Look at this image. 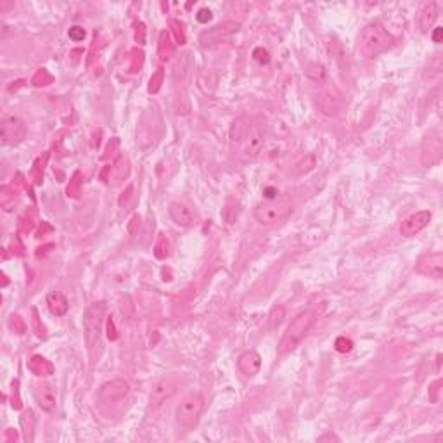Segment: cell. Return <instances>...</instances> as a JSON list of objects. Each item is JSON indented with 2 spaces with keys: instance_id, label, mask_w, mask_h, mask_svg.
<instances>
[{
  "instance_id": "obj_1",
  "label": "cell",
  "mask_w": 443,
  "mask_h": 443,
  "mask_svg": "<svg viewBox=\"0 0 443 443\" xmlns=\"http://www.w3.org/2000/svg\"><path fill=\"white\" fill-rule=\"evenodd\" d=\"M395 45V38L379 23H371L362 30L358 38V50L365 59H374L376 55L386 52Z\"/></svg>"
},
{
  "instance_id": "obj_2",
  "label": "cell",
  "mask_w": 443,
  "mask_h": 443,
  "mask_svg": "<svg viewBox=\"0 0 443 443\" xmlns=\"http://www.w3.org/2000/svg\"><path fill=\"white\" fill-rule=\"evenodd\" d=\"M291 213H293L291 198H289L287 194H277L276 198L256 204L253 215L258 223L272 227V225H277V223L284 222Z\"/></svg>"
},
{
  "instance_id": "obj_3",
  "label": "cell",
  "mask_w": 443,
  "mask_h": 443,
  "mask_svg": "<svg viewBox=\"0 0 443 443\" xmlns=\"http://www.w3.org/2000/svg\"><path fill=\"white\" fill-rule=\"evenodd\" d=\"M317 317H319V312L315 309L305 310V312H301L300 315L295 317V320L289 324V328L286 329V333L282 334L281 341H279V353H281V355L291 353L293 350L301 343V339L309 334L312 325L315 324Z\"/></svg>"
},
{
  "instance_id": "obj_4",
  "label": "cell",
  "mask_w": 443,
  "mask_h": 443,
  "mask_svg": "<svg viewBox=\"0 0 443 443\" xmlns=\"http://www.w3.org/2000/svg\"><path fill=\"white\" fill-rule=\"evenodd\" d=\"M263 144H265V125L262 123V120H249L248 128L244 130V133L241 135V139L234 146L237 156L241 160L251 161L260 156Z\"/></svg>"
},
{
  "instance_id": "obj_5",
  "label": "cell",
  "mask_w": 443,
  "mask_h": 443,
  "mask_svg": "<svg viewBox=\"0 0 443 443\" xmlns=\"http://www.w3.org/2000/svg\"><path fill=\"white\" fill-rule=\"evenodd\" d=\"M204 409V398L199 393H190L182 398L175 409V422L184 431H189L198 424Z\"/></svg>"
},
{
  "instance_id": "obj_6",
  "label": "cell",
  "mask_w": 443,
  "mask_h": 443,
  "mask_svg": "<svg viewBox=\"0 0 443 443\" xmlns=\"http://www.w3.org/2000/svg\"><path fill=\"white\" fill-rule=\"evenodd\" d=\"M104 314H106V303L104 301H95L88 305L83 315V329H85V341L90 352H94L95 346L99 344L101 333H102V324H104Z\"/></svg>"
},
{
  "instance_id": "obj_7",
  "label": "cell",
  "mask_w": 443,
  "mask_h": 443,
  "mask_svg": "<svg viewBox=\"0 0 443 443\" xmlns=\"http://www.w3.org/2000/svg\"><path fill=\"white\" fill-rule=\"evenodd\" d=\"M26 137V125L16 116H4L0 121V139L4 146H16Z\"/></svg>"
},
{
  "instance_id": "obj_8",
  "label": "cell",
  "mask_w": 443,
  "mask_h": 443,
  "mask_svg": "<svg viewBox=\"0 0 443 443\" xmlns=\"http://www.w3.org/2000/svg\"><path fill=\"white\" fill-rule=\"evenodd\" d=\"M237 31H239V25L237 23H222L211 30L203 31L201 36H199V42H201L203 47H213V45L223 44V42H228L234 36Z\"/></svg>"
},
{
  "instance_id": "obj_9",
  "label": "cell",
  "mask_w": 443,
  "mask_h": 443,
  "mask_svg": "<svg viewBox=\"0 0 443 443\" xmlns=\"http://www.w3.org/2000/svg\"><path fill=\"white\" fill-rule=\"evenodd\" d=\"M128 395V383L123 379H113L108 381L101 386L99 393H97V400L102 405H111L120 400H123Z\"/></svg>"
},
{
  "instance_id": "obj_10",
  "label": "cell",
  "mask_w": 443,
  "mask_h": 443,
  "mask_svg": "<svg viewBox=\"0 0 443 443\" xmlns=\"http://www.w3.org/2000/svg\"><path fill=\"white\" fill-rule=\"evenodd\" d=\"M430 222H431L430 211H426V209L417 211V213H414V215L407 217L402 222V225H400V234H402L403 237H412V236L419 234L422 228H426L428 225H430Z\"/></svg>"
},
{
  "instance_id": "obj_11",
  "label": "cell",
  "mask_w": 443,
  "mask_h": 443,
  "mask_svg": "<svg viewBox=\"0 0 443 443\" xmlns=\"http://www.w3.org/2000/svg\"><path fill=\"white\" fill-rule=\"evenodd\" d=\"M417 272L422 276L433 277V279H441L443 274V255L440 251L436 253H428L424 255L417 263Z\"/></svg>"
},
{
  "instance_id": "obj_12",
  "label": "cell",
  "mask_w": 443,
  "mask_h": 443,
  "mask_svg": "<svg viewBox=\"0 0 443 443\" xmlns=\"http://www.w3.org/2000/svg\"><path fill=\"white\" fill-rule=\"evenodd\" d=\"M441 158V139L436 132L426 135L422 144V165L431 166L440 161Z\"/></svg>"
},
{
  "instance_id": "obj_13",
  "label": "cell",
  "mask_w": 443,
  "mask_h": 443,
  "mask_svg": "<svg viewBox=\"0 0 443 443\" xmlns=\"http://www.w3.org/2000/svg\"><path fill=\"white\" fill-rule=\"evenodd\" d=\"M237 367H239L241 374L246 377H253L262 369V357L255 352V350H246L242 352L239 358H237Z\"/></svg>"
},
{
  "instance_id": "obj_14",
  "label": "cell",
  "mask_w": 443,
  "mask_h": 443,
  "mask_svg": "<svg viewBox=\"0 0 443 443\" xmlns=\"http://www.w3.org/2000/svg\"><path fill=\"white\" fill-rule=\"evenodd\" d=\"M33 395H35V400L36 403L40 405L42 410H45V412H50V410H54L55 407V388L52 384L49 383H36L35 388H33Z\"/></svg>"
},
{
  "instance_id": "obj_15",
  "label": "cell",
  "mask_w": 443,
  "mask_h": 443,
  "mask_svg": "<svg viewBox=\"0 0 443 443\" xmlns=\"http://www.w3.org/2000/svg\"><path fill=\"white\" fill-rule=\"evenodd\" d=\"M177 391V383L174 379H163L160 381L155 388H152L151 393V405L152 409H158L160 405H163L168 398H171L174 393Z\"/></svg>"
},
{
  "instance_id": "obj_16",
  "label": "cell",
  "mask_w": 443,
  "mask_h": 443,
  "mask_svg": "<svg viewBox=\"0 0 443 443\" xmlns=\"http://www.w3.org/2000/svg\"><path fill=\"white\" fill-rule=\"evenodd\" d=\"M168 213H170V218L174 220V223H177V225H180V227L194 225V213L187 204L179 203V201L170 203Z\"/></svg>"
},
{
  "instance_id": "obj_17",
  "label": "cell",
  "mask_w": 443,
  "mask_h": 443,
  "mask_svg": "<svg viewBox=\"0 0 443 443\" xmlns=\"http://www.w3.org/2000/svg\"><path fill=\"white\" fill-rule=\"evenodd\" d=\"M438 17V6L435 2H424L421 7H419L417 12V26L421 31H430V28L435 25Z\"/></svg>"
},
{
  "instance_id": "obj_18",
  "label": "cell",
  "mask_w": 443,
  "mask_h": 443,
  "mask_svg": "<svg viewBox=\"0 0 443 443\" xmlns=\"http://www.w3.org/2000/svg\"><path fill=\"white\" fill-rule=\"evenodd\" d=\"M47 306H49V312L55 317H63L68 314V309H69V303H68V298L63 295L61 291H50L47 298Z\"/></svg>"
},
{
  "instance_id": "obj_19",
  "label": "cell",
  "mask_w": 443,
  "mask_h": 443,
  "mask_svg": "<svg viewBox=\"0 0 443 443\" xmlns=\"http://www.w3.org/2000/svg\"><path fill=\"white\" fill-rule=\"evenodd\" d=\"M28 369L33 372L35 376H40V377L54 374L52 362H49L47 358L42 357V355H33V357H31L30 360H28Z\"/></svg>"
},
{
  "instance_id": "obj_20",
  "label": "cell",
  "mask_w": 443,
  "mask_h": 443,
  "mask_svg": "<svg viewBox=\"0 0 443 443\" xmlns=\"http://www.w3.org/2000/svg\"><path fill=\"white\" fill-rule=\"evenodd\" d=\"M174 52H175V47H174V44H171L170 33L161 31L160 44H158V54H160V59L161 61H168L171 55H174Z\"/></svg>"
},
{
  "instance_id": "obj_21",
  "label": "cell",
  "mask_w": 443,
  "mask_h": 443,
  "mask_svg": "<svg viewBox=\"0 0 443 443\" xmlns=\"http://www.w3.org/2000/svg\"><path fill=\"white\" fill-rule=\"evenodd\" d=\"M333 97V92H324V94H320L319 97V106L320 109H322V113L325 114H333L336 113V109H338V99H331Z\"/></svg>"
},
{
  "instance_id": "obj_22",
  "label": "cell",
  "mask_w": 443,
  "mask_h": 443,
  "mask_svg": "<svg viewBox=\"0 0 443 443\" xmlns=\"http://www.w3.org/2000/svg\"><path fill=\"white\" fill-rule=\"evenodd\" d=\"M284 317H286V309H284L282 305H274L268 314V328L272 331L277 329L279 325L282 324Z\"/></svg>"
},
{
  "instance_id": "obj_23",
  "label": "cell",
  "mask_w": 443,
  "mask_h": 443,
  "mask_svg": "<svg viewBox=\"0 0 443 443\" xmlns=\"http://www.w3.org/2000/svg\"><path fill=\"white\" fill-rule=\"evenodd\" d=\"M21 426H23V433H25V440L31 441L33 440V426H35V419L33 414L28 410L25 416L21 417Z\"/></svg>"
},
{
  "instance_id": "obj_24",
  "label": "cell",
  "mask_w": 443,
  "mask_h": 443,
  "mask_svg": "<svg viewBox=\"0 0 443 443\" xmlns=\"http://www.w3.org/2000/svg\"><path fill=\"white\" fill-rule=\"evenodd\" d=\"M52 82H54V76L44 68L38 69V71L33 74V78H31V83H33L35 87H45V85H50Z\"/></svg>"
},
{
  "instance_id": "obj_25",
  "label": "cell",
  "mask_w": 443,
  "mask_h": 443,
  "mask_svg": "<svg viewBox=\"0 0 443 443\" xmlns=\"http://www.w3.org/2000/svg\"><path fill=\"white\" fill-rule=\"evenodd\" d=\"M170 255V244H168V239L163 234H160V237H158L156 241V246H155V256L156 258H166V256Z\"/></svg>"
},
{
  "instance_id": "obj_26",
  "label": "cell",
  "mask_w": 443,
  "mask_h": 443,
  "mask_svg": "<svg viewBox=\"0 0 443 443\" xmlns=\"http://www.w3.org/2000/svg\"><path fill=\"white\" fill-rule=\"evenodd\" d=\"M163 78H165V71H163V68H158V71L152 74L151 82H149V92H151V94L160 92V88L163 85Z\"/></svg>"
},
{
  "instance_id": "obj_27",
  "label": "cell",
  "mask_w": 443,
  "mask_h": 443,
  "mask_svg": "<svg viewBox=\"0 0 443 443\" xmlns=\"http://www.w3.org/2000/svg\"><path fill=\"white\" fill-rule=\"evenodd\" d=\"M80 185H82L80 171H74L73 179L69 180V185H68V189H66L68 196H71V198H78V196H80Z\"/></svg>"
},
{
  "instance_id": "obj_28",
  "label": "cell",
  "mask_w": 443,
  "mask_h": 443,
  "mask_svg": "<svg viewBox=\"0 0 443 443\" xmlns=\"http://www.w3.org/2000/svg\"><path fill=\"white\" fill-rule=\"evenodd\" d=\"M334 348H336V352H339V353H348V352H352L353 341L350 338H346V336H339L334 341Z\"/></svg>"
},
{
  "instance_id": "obj_29",
  "label": "cell",
  "mask_w": 443,
  "mask_h": 443,
  "mask_svg": "<svg viewBox=\"0 0 443 443\" xmlns=\"http://www.w3.org/2000/svg\"><path fill=\"white\" fill-rule=\"evenodd\" d=\"M9 328H11L16 334L26 333V324L20 315H11V319H9Z\"/></svg>"
},
{
  "instance_id": "obj_30",
  "label": "cell",
  "mask_w": 443,
  "mask_h": 443,
  "mask_svg": "<svg viewBox=\"0 0 443 443\" xmlns=\"http://www.w3.org/2000/svg\"><path fill=\"white\" fill-rule=\"evenodd\" d=\"M45 161H47V155H45L44 158H38V160H36V163H35V168H33V171H31V177H33L35 184H40V182H42V177H44V165H45Z\"/></svg>"
},
{
  "instance_id": "obj_31",
  "label": "cell",
  "mask_w": 443,
  "mask_h": 443,
  "mask_svg": "<svg viewBox=\"0 0 443 443\" xmlns=\"http://www.w3.org/2000/svg\"><path fill=\"white\" fill-rule=\"evenodd\" d=\"M11 405L12 409L20 410L21 409V396H20V381H12V398H11Z\"/></svg>"
},
{
  "instance_id": "obj_32",
  "label": "cell",
  "mask_w": 443,
  "mask_h": 443,
  "mask_svg": "<svg viewBox=\"0 0 443 443\" xmlns=\"http://www.w3.org/2000/svg\"><path fill=\"white\" fill-rule=\"evenodd\" d=\"M170 26H171V31L175 35V42L180 45L185 44V35H184V30H182V25L179 21H170Z\"/></svg>"
},
{
  "instance_id": "obj_33",
  "label": "cell",
  "mask_w": 443,
  "mask_h": 443,
  "mask_svg": "<svg viewBox=\"0 0 443 443\" xmlns=\"http://www.w3.org/2000/svg\"><path fill=\"white\" fill-rule=\"evenodd\" d=\"M253 57L258 61L260 64H268L270 63V55H268V52L263 47H256L253 50Z\"/></svg>"
},
{
  "instance_id": "obj_34",
  "label": "cell",
  "mask_w": 443,
  "mask_h": 443,
  "mask_svg": "<svg viewBox=\"0 0 443 443\" xmlns=\"http://www.w3.org/2000/svg\"><path fill=\"white\" fill-rule=\"evenodd\" d=\"M68 35H69V38L74 40V42H82L83 38H85L87 33H85V30H83L82 26H73V28H69Z\"/></svg>"
},
{
  "instance_id": "obj_35",
  "label": "cell",
  "mask_w": 443,
  "mask_h": 443,
  "mask_svg": "<svg viewBox=\"0 0 443 443\" xmlns=\"http://www.w3.org/2000/svg\"><path fill=\"white\" fill-rule=\"evenodd\" d=\"M36 213L35 211H28L26 215H25V218H23L21 220V230H25V232H30L31 228H33V225H35V222L31 220V217H35Z\"/></svg>"
},
{
  "instance_id": "obj_36",
  "label": "cell",
  "mask_w": 443,
  "mask_h": 443,
  "mask_svg": "<svg viewBox=\"0 0 443 443\" xmlns=\"http://www.w3.org/2000/svg\"><path fill=\"white\" fill-rule=\"evenodd\" d=\"M142 52L141 50H133V64L132 66H130V71H139V69H141V66H142Z\"/></svg>"
},
{
  "instance_id": "obj_37",
  "label": "cell",
  "mask_w": 443,
  "mask_h": 443,
  "mask_svg": "<svg viewBox=\"0 0 443 443\" xmlns=\"http://www.w3.org/2000/svg\"><path fill=\"white\" fill-rule=\"evenodd\" d=\"M33 324H35L36 336H38V338H45V329H44V324H40V320H38V312H36V310H33Z\"/></svg>"
},
{
  "instance_id": "obj_38",
  "label": "cell",
  "mask_w": 443,
  "mask_h": 443,
  "mask_svg": "<svg viewBox=\"0 0 443 443\" xmlns=\"http://www.w3.org/2000/svg\"><path fill=\"white\" fill-rule=\"evenodd\" d=\"M196 17H198L199 23H208L209 20H211V11H209V9H201Z\"/></svg>"
},
{
  "instance_id": "obj_39",
  "label": "cell",
  "mask_w": 443,
  "mask_h": 443,
  "mask_svg": "<svg viewBox=\"0 0 443 443\" xmlns=\"http://www.w3.org/2000/svg\"><path fill=\"white\" fill-rule=\"evenodd\" d=\"M441 36H443V28H436V30L433 31V42H435V44H440Z\"/></svg>"
},
{
  "instance_id": "obj_40",
  "label": "cell",
  "mask_w": 443,
  "mask_h": 443,
  "mask_svg": "<svg viewBox=\"0 0 443 443\" xmlns=\"http://www.w3.org/2000/svg\"><path fill=\"white\" fill-rule=\"evenodd\" d=\"M438 383H440V381H438ZM438 383H435V384L431 386V391H433V393H431V402H436V400H438V396H436V391H438Z\"/></svg>"
},
{
  "instance_id": "obj_41",
  "label": "cell",
  "mask_w": 443,
  "mask_h": 443,
  "mask_svg": "<svg viewBox=\"0 0 443 443\" xmlns=\"http://www.w3.org/2000/svg\"><path fill=\"white\" fill-rule=\"evenodd\" d=\"M109 339H116V333H114V322L109 320Z\"/></svg>"
},
{
  "instance_id": "obj_42",
  "label": "cell",
  "mask_w": 443,
  "mask_h": 443,
  "mask_svg": "<svg viewBox=\"0 0 443 443\" xmlns=\"http://www.w3.org/2000/svg\"><path fill=\"white\" fill-rule=\"evenodd\" d=\"M137 28H139V30H137V38H139V35H141V44H144V25L141 23Z\"/></svg>"
}]
</instances>
